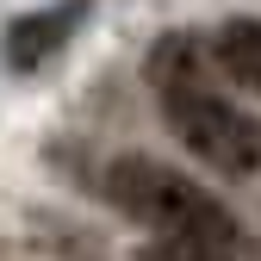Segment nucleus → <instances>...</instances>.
Returning a JSON list of instances; mask_svg holds the SVG:
<instances>
[{
	"label": "nucleus",
	"instance_id": "obj_4",
	"mask_svg": "<svg viewBox=\"0 0 261 261\" xmlns=\"http://www.w3.org/2000/svg\"><path fill=\"white\" fill-rule=\"evenodd\" d=\"M212 56H218V69L230 75L237 87L261 93V19H230V25H218Z\"/></svg>",
	"mask_w": 261,
	"mask_h": 261
},
{
	"label": "nucleus",
	"instance_id": "obj_3",
	"mask_svg": "<svg viewBox=\"0 0 261 261\" xmlns=\"http://www.w3.org/2000/svg\"><path fill=\"white\" fill-rule=\"evenodd\" d=\"M81 19V7H50V13H25L7 25V62L13 69H38V62L69 38V25Z\"/></svg>",
	"mask_w": 261,
	"mask_h": 261
},
{
	"label": "nucleus",
	"instance_id": "obj_5",
	"mask_svg": "<svg viewBox=\"0 0 261 261\" xmlns=\"http://www.w3.org/2000/svg\"><path fill=\"white\" fill-rule=\"evenodd\" d=\"M143 261H224V255H212V249H199V243H180V237H155V243L143 249Z\"/></svg>",
	"mask_w": 261,
	"mask_h": 261
},
{
	"label": "nucleus",
	"instance_id": "obj_2",
	"mask_svg": "<svg viewBox=\"0 0 261 261\" xmlns=\"http://www.w3.org/2000/svg\"><path fill=\"white\" fill-rule=\"evenodd\" d=\"M106 193H112L130 218H143L149 230H162V237L199 243V249H212V255H224V261H230V249H237V224H230V212H224L212 193H199L193 180H180L174 168L149 162V155H124V162H112Z\"/></svg>",
	"mask_w": 261,
	"mask_h": 261
},
{
	"label": "nucleus",
	"instance_id": "obj_1",
	"mask_svg": "<svg viewBox=\"0 0 261 261\" xmlns=\"http://www.w3.org/2000/svg\"><path fill=\"white\" fill-rule=\"evenodd\" d=\"M180 69H155V87H162V112L180 130V143L218 174H255L261 168V118H249L243 106H230L218 87H205L199 75V50L193 44H168L162 50Z\"/></svg>",
	"mask_w": 261,
	"mask_h": 261
}]
</instances>
